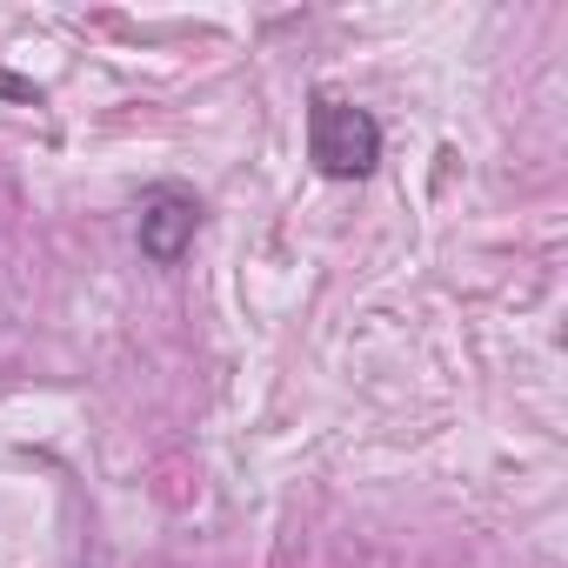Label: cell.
Here are the masks:
<instances>
[{"instance_id": "7a4b0ae2", "label": "cell", "mask_w": 568, "mask_h": 568, "mask_svg": "<svg viewBox=\"0 0 568 568\" xmlns=\"http://www.w3.org/2000/svg\"><path fill=\"white\" fill-rule=\"evenodd\" d=\"M194 234H201V194L181 187V181H154V187L141 194V207H134V241H141V254H148L154 267H174V261L194 247Z\"/></svg>"}, {"instance_id": "6da1fadb", "label": "cell", "mask_w": 568, "mask_h": 568, "mask_svg": "<svg viewBox=\"0 0 568 568\" xmlns=\"http://www.w3.org/2000/svg\"><path fill=\"white\" fill-rule=\"evenodd\" d=\"M308 161L328 181H368L382 161V121L342 94H315L308 101Z\"/></svg>"}, {"instance_id": "3957f363", "label": "cell", "mask_w": 568, "mask_h": 568, "mask_svg": "<svg viewBox=\"0 0 568 568\" xmlns=\"http://www.w3.org/2000/svg\"><path fill=\"white\" fill-rule=\"evenodd\" d=\"M0 101H14V108H41V88H34V81H21V74H8V68H0Z\"/></svg>"}]
</instances>
